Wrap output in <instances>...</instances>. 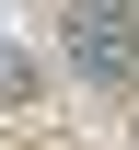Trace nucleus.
Listing matches in <instances>:
<instances>
[{
    "label": "nucleus",
    "instance_id": "nucleus-1",
    "mask_svg": "<svg viewBox=\"0 0 139 150\" xmlns=\"http://www.w3.org/2000/svg\"><path fill=\"white\" fill-rule=\"evenodd\" d=\"M70 58H81V69H93V81H128V12H116V0H81V12H70Z\"/></svg>",
    "mask_w": 139,
    "mask_h": 150
}]
</instances>
